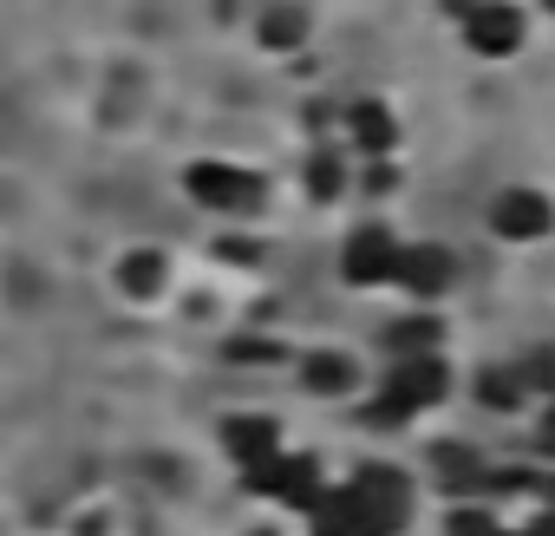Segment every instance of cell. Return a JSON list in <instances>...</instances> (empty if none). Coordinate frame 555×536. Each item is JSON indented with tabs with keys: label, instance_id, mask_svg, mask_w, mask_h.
Listing matches in <instances>:
<instances>
[{
	"label": "cell",
	"instance_id": "5",
	"mask_svg": "<svg viewBox=\"0 0 555 536\" xmlns=\"http://www.w3.org/2000/svg\"><path fill=\"white\" fill-rule=\"evenodd\" d=\"M261 503H274V510H282V516H314V503L334 490V477H327V464L314 458V451H295V445H282V451H274L261 471H248L242 477Z\"/></svg>",
	"mask_w": 555,
	"mask_h": 536
},
{
	"label": "cell",
	"instance_id": "22",
	"mask_svg": "<svg viewBox=\"0 0 555 536\" xmlns=\"http://www.w3.org/2000/svg\"><path fill=\"white\" fill-rule=\"evenodd\" d=\"M242 536H282V529H274V523H255V529H242Z\"/></svg>",
	"mask_w": 555,
	"mask_h": 536
},
{
	"label": "cell",
	"instance_id": "14",
	"mask_svg": "<svg viewBox=\"0 0 555 536\" xmlns=\"http://www.w3.org/2000/svg\"><path fill=\"white\" fill-rule=\"evenodd\" d=\"M470 399H477L483 412H496V419H522V412L535 406V393H529V380H522L516 360H490V367H477Z\"/></svg>",
	"mask_w": 555,
	"mask_h": 536
},
{
	"label": "cell",
	"instance_id": "13",
	"mask_svg": "<svg viewBox=\"0 0 555 536\" xmlns=\"http://www.w3.org/2000/svg\"><path fill=\"white\" fill-rule=\"evenodd\" d=\"M314 40V8H301V0H274V8L255 14V47L274 53V60H288Z\"/></svg>",
	"mask_w": 555,
	"mask_h": 536
},
{
	"label": "cell",
	"instance_id": "1",
	"mask_svg": "<svg viewBox=\"0 0 555 536\" xmlns=\"http://www.w3.org/2000/svg\"><path fill=\"white\" fill-rule=\"evenodd\" d=\"M451 393H457L451 354H405V360H386V373L360 393V412H366L379 432H405V425L431 419Z\"/></svg>",
	"mask_w": 555,
	"mask_h": 536
},
{
	"label": "cell",
	"instance_id": "17",
	"mask_svg": "<svg viewBox=\"0 0 555 536\" xmlns=\"http://www.w3.org/2000/svg\"><path fill=\"white\" fill-rule=\"evenodd\" d=\"M444 536H522V529H509V516H503L496 503H483V497L464 503V497H457L451 516H444Z\"/></svg>",
	"mask_w": 555,
	"mask_h": 536
},
{
	"label": "cell",
	"instance_id": "3",
	"mask_svg": "<svg viewBox=\"0 0 555 536\" xmlns=\"http://www.w3.org/2000/svg\"><path fill=\"white\" fill-rule=\"evenodd\" d=\"M334 497L353 510V523H366L373 536H399L418 510V484L399 464H360L347 477H334Z\"/></svg>",
	"mask_w": 555,
	"mask_h": 536
},
{
	"label": "cell",
	"instance_id": "19",
	"mask_svg": "<svg viewBox=\"0 0 555 536\" xmlns=\"http://www.w3.org/2000/svg\"><path fill=\"white\" fill-rule=\"evenodd\" d=\"M516 367H522V380H529V393H535V399H555V341L529 347Z\"/></svg>",
	"mask_w": 555,
	"mask_h": 536
},
{
	"label": "cell",
	"instance_id": "7",
	"mask_svg": "<svg viewBox=\"0 0 555 536\" xmlns=\"http://www.w3.org/2000/svg\"><path fill=\"white\" fill-rule=\"evenodd\" d=\"M483 229L503 242V248H535L555 235V196L542 183H503L490 203H483Z\"/></svg>",
	"mask_w": 555,
	"mask_h": 536
},
{
	"label": "cell",
	"instance_id": "16",
	"mask_svg": "<svg viewBox=\"0 0 555 536\" xmlns=\"http://www.w3.org/2000/svg\"><path fill=\"white\" fill-rule=\"evenodd\" d=\"M405 354H444V321L438 308H412L386 328V360H405Z\"/></svg>",
	"mask_w": 555,
	"mask_h": 536
},
{
	"label": "cell",
	"instance_id": "11",
	"mask_svg": "<svg viewBox=\"0 0 555 536\" xmlns=\"http://www.w3.org/2000/svg\"><path fill=\"white\" fill-rule=\"evenodd\" d=\"M301 373V393H314V399H360L366 393V367L347 354V347H314V354H301L295 360Z\"/></svg>",
	"mask_w": 555,
	"mask_h": 536
},
{
	"label": "cell",
	"instance_id": "20",
	"mask_svg": "<svg viewBox=\"0 0 555 536\" xmlns=\"http://www.w3.org/2000/svg\"><path fill=\"white\" fill-rule=\"evenodd\" d=\"M529 451H535V464L555 471V399H535L529 406Z\"/></svg>",
	"mask_w": 555,
	"mask_h": 536
},
{
	"label": "cell",
	"instance_id": "4",
	"mask_svg": "<svg viewBox=\"0 0 555 536\" xmlns=\"http://www.w3.org/2000/svg\"><path fill=\"white\" fill-rule=\"evenodd\" d=\"M444 14L457 27V47L470 60H483V66H503L529 40V14L516 8V0H444Z\"/></svg>",
	"mask_w": 555,
	"mask_h": 536
},
{
	"label": "cell",
	"instance_id": "6",
	"mask_svg": "<svg viewBox=\"0 0 555 536\" xmlns=\"http://www.w3.org/2000/svg\"><path fill=\"white\" fill-rule=\"evenodd\" d=\"M399 255H405V235H399L386 216H360V222L340 235V282H347V289H360V295L392 289Z\"/></svg>",
	"mask_w": 555,
	"mask_h": 536
},
{
	"label": "cell",
	"instance_id": "18",
	"mask_svg": "<svg viewBox=\"0 0 555 536\" xmlns=\"http://www.w3.org/2000/svg\"><path fill=\"white\" fill-rule=\"evenodd\" d=\"M308 536H373V529H366V523H353V516H347V503L327 490V497L314 503V516H308Z\"/></svg>",
	"mask_w": 555,
	"mask_h": 536
},
{
	"label": "cell",
	"instance_id": "12",
	"mask_svg": "<svg viewBox=\"0 0 555 536\" xmlns=\"http://www.w3.org/2000/svg\"><path fill=\"white\" fill-rule=\"evenodd\" d=\"M118 295L125 302H164L170 295V282H177V268H170V255L164 248H151V242H138V248H125L118 255Z\"/></svg>",
	"mask_w": 555,
	"mask_h": 536
},
{
	"label": "cell",
	"instance_id": "21",
	"mask_svg": "<svg viewBox=\"0 0 555 536\" xmlns=\"http://www.w3.org/2000/svg\"><path fill=\"white\" fill-rule=\"evenodd\" d=\"M522 536H555V503L529 510V516H522Z\"/></svg>",
	"mask_w": 555,
	"mask_h": 536
},
{
	"label": "cell",
	"instance_id": "10",
	"mask_svg": "<svg viewBox=\"0 0 555 536\" xmlns=\"http://www.w3.org/2000/svg\"><path fill=\"white\" fill-rule=\"evenodd\" d=\"M282 445H288V438H282V419H268V412H229V419H222V458H229L242 477L261 471Z\"/></svg>",
	"mask_w": 555,
	"mask_h": 536
},
{
	"label": "cell",
	"instance_id": "23",
	"mask_svg": "<svg viewBox=\"0 0 555 536\" xmlns=\"http://www.w3.org/2000/svg\"><path fill=\"white\" fill-rule=\"evenodd\" d=\"M542 8H548V14H555V0H542Z\"/></svg>",
	"mask_w": 555,
	"mask_h": 536
},
{
	"label": "cell",
	"instance_id": "9",
	"mask_svg": "<svg viewBox=\"0 0 555 536\" xmlns=\"http://www.w3.org/2000/svg\"><path fill=\"white\" fill-rule=\"evenodd\" d=\"M392 289H399L412 308H438V302L457 289V255H451L444 242H405Z\"/></svg>",
	"mask_w": 555,
	"mask_h": 536
},
{
	"label": "cell",
	"instance_id": "8",
	"mask_svg": "<svg viewBox=\"0 0 555 536\" xmlns=\"http://www.w3.org/2000/svg\"><path fill=\"white\" fill-rule=\"evenodd\" d=\"M399 144H405V125H399L392 99H353L340 112V151L353 164H392Z\"/></svg>",
	"mask_w": 555,
	"mask_h": 536
},
{
	"label": "cell",
	"instance_id": "2",
	"mask_svg": "<svg viewBox=\"0 0 555 536\" xmlns=\"http://www.w3.org/2000/svg\"><path fill=\"white\" fill-rule=\"evenodd\" d=\"M183 196L203 209V216H222V222H255L268 209V177L255 164H235V157H196L183 164Z\"/></svg>",
	"mask_w": 555,
	"mask_h": 536
},
{
	"label": "cell",
	"instance_id": "15",
	"mask_svg": "<svg viewBox=\"0 0 555 536\" xmlns=\"http://www.w3.org/2000/svg\"><path fill=\"white\" fill-rule=\"evenodd\" d=\"M301 190H308V203H340L353 190V157L340 151V138H327L301 157Z\"/></svg>",
	"mask_w": 555,
	"mask_h": 536
}]
</instances>
